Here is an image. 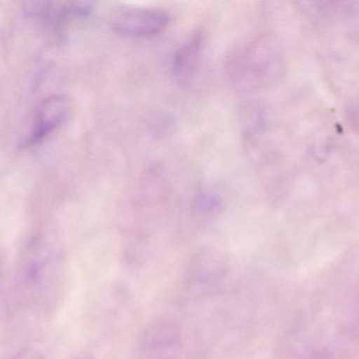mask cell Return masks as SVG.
<instances>
[{"label":"cell","mask_w":359,"mask_h":359,"mask_svg":"<svg viewBox=\"0 0 359 359\" xmlns=\"http://www.w3.org/2000/svg\"><path fill=\"white\" fill-rule=\"evenodd\" d=\"M229 265L225 257L213 251L196 255L188 266L186 282L194 293L212 292L227 276Z\"/></svg>","instance_id":"obj_3"},{"label":"cell","mask_w":359,"mask_h":359,"mask_svg":"<svg viewBox=\"0 0 359 359\" xmlns=\"http://www.w3.org/2000/svg\"><path fill=\"white\" fill-rule=\"evenodd\" d=\"M13 359H43V358H42L41 353L38 352L37 350L32 349V348H25V349L19 351Z\"/></svg>","instance_id":"obj_7"},{"label":"cell","mask_w":359,"mask_h":359,"mask_svg":"<svg viewBox=\"0 0 359 359\" xmlns=\"http://www.w3.org/2000/svg\"><path fill=\"white\" fill-rule=\"evenodd\" d=\"M170 23V16L155 8H132L116 15L114 31L128 37L153 38L161 34Z\"/></svg>","instance_id":"obj_4"},{"label":"cell","mask_w":359,"mask_h":359,"mask_svg":"<svg viewBox=\"0 0 359 359\" xmlns=\"http://www.w3.org/2000/svg\"><path fill=\"white\" fill-rule=\"evenodd\" d=\"M71 111V99L65 95H53L41 101L34 112L29 145H36L46 138L67 120Z\"/></svg>","instance_id":"obj_5"},{"label":"cell","mask_w":359,"mask_h":359,"mask_svg":"<svg viewBox=\"0 0 359 359\" xmlns=\"http://www.w3.org/2000/svg\"><path fill=\"white\" fill-rule=\"evenodd\" d=\"M309 359H331V358L328 355L327 352L320 351L314 353L313 355H312Z\"/></svg>","instance_id":"obj_8"},{"label":"cell","mask_w":359,"mask_h":359,"mask_svg":"<svg viewBox=\"0 0 359 359\" xmlns=\"http://www.w3.org/2000/svg\"><path fill=\"white\" fill-rule=\"evenodd\" d=\"M181 344L179 322L172 318H157L141 334L138 359H178Z\"/></svg>","instance_id":"obj_2"},{"label":"cell","mask_w":359,"mask_h":359,"mask_svg":"<svg viewBox=\"0 0 359 359\" xmlns=\"http://www.w3.org/2000/svg\"><path fill=\"white\" fill-rule=\"evenodd\" d=\"M78 359H94L93 358H78Z\"/></svg>","instance_id":"obj_9"},{"label":"cell","mask_w":359,"mask_h":359,"mask_svg":"<svg viewBox=\"0 0 359 359\" xmlns=\"http://www.w3.org/2000/svg\"><path fill=\"white\" fill-rule=\"evenodd\" d=\"M283 56L271 38L249 42L232 63V75L245 88H265L276 84L283 73Z\"/></svg>","instance_id":"obj_1"},{"label":"cell","mask_w":359,"mask_h":359,"mask_svg":"<svg viewBox=\"0 0 359 359\" xmlns=\"http://www.w3.org/2000/svg\"><path fill=\"white\" fill-rule=\"evenodd\" d=\"M204 36L201 32L192 34L177 51L172 63V73L181 86H188L194 79L202 52Z\"/></svg>","instance_id":"obj_6"}]
</instances>
